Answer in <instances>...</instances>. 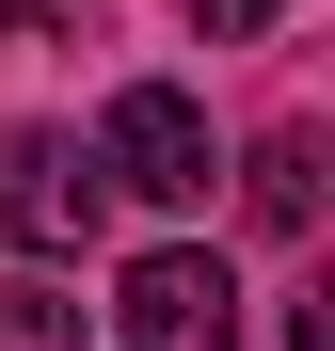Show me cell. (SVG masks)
Instances as JSON below:
<instances>
[{
    "label": "cell",
    "mask_w": 335,
    "mask_h": 351,
    "mask_svg": "<svg viewBox=\"0 0 335 351\" xmlns=\"http://www.w3.org/2000/svg\"><path fill=\"white\" fill-rule=\"evenodd\" d=\"M96 208H112L96 144H64V128H0V240H16V256H80Z\"/></svg>",
    "instance_id": "7a4b0ae2"
},
{
    "label": "cell",
    "mask_w": 335,
    "mask_h": 351,
    "mask_svg": "<svg viewBox=\"0 0 335 351\" xmlns=\"http://www.w3.org/2000/svg\"><path fill=\"white\" fill-rule=\"evenodd\" d=\"M0 32H96V0H0Z\"/></svg>",
    "instance_id": "52a82bcc"
},
{
    "label": "cell",
    "mask_w": 335,
    "mask_h": 351,
    "mask_svg": "<svg viewBox=\"0 0 335 351\" xmlns=\"http://www.w3.org/2000/svg\"><path fill=\"white\" fill-rule=\"evenodd\" d=\"M176 16H192L208 48H240V32H271V16H288V0H176Z\"/></svg>",
    "instance_id": "8992f818"
},
{
    "label": "cell",
    "mask_w": 335,
    "mask_h": 351,
    "mask_svg": "<svg viewBox=\"0 0 335 351\" xmlns=\"http://www.w3.org/2000/svg\"><path fill=\"white\" fill-rule=\"evenodd\" d=\"M96 176H112V192H144V208H208L223 144H208V112H192L176 80H128V96L96 112Z\"/></svg>",
    "instance_id": "6da1fadb"
},
{
    "label": "cell",
    "mask_w": 335,
    "mask_h": 351,
    "mask_svg": "<svg viewBox=\"0 0 335 351\" xmlns=\"http://www.w3.org/2000/svg\"><path fill=\"white\" fill-rule=\"evenodd\" d=\"M112 319H128V351H240V287H223V256L160 240V256H128Z\"/></svg>",
    "instance_id": "3957f363"
},
{
    "label": "cell",
    "mask_w": 335,
    "mask_h": 351,
    "mask_svg": "<svg viewBox=\"0 0 335 351\" xmlns=\"http://www.w3.org/2000/svg\"><path fill=\"white\" fill-rule=\"evenodd\" d=\"M319 160H335L319 128H271V144L240 160V208L271 223V240H303V223H319Z\"/></svg>",
    "instance_id": "277c9868"
},
{
    "label": "cell",
    "mask_w": 335,
    "mask_h": 351,
    "mask_svg": "<svg viewBox=\"0 0 335 351\" xmlns=\"http://www.w3.org/2000/svg\"><path fill=\"white\" fill-rule=\"evenodd\" d=\"M0 351H80V304L48 271H16V287H0Z\"/></svg>",
    "instance_id": "5b68a950"
},
{
    "label": "cell",
    "mask_w": 335,
    "mask_h": 351,
    "mask_svg": "<svg viewBox=\"0 0 335 351\" xmlns=\"http://www.w3.org/2000/svg\"><path fill=\"white\" fill-rule=\"evenodd\" d=\"M288 351H335V287H319V304H288Z\"/></svg>",
    "instance_id": "ba28073f"
}]
</instances>
